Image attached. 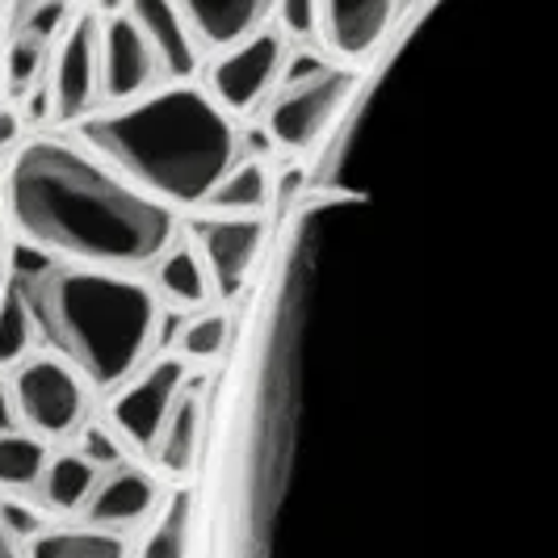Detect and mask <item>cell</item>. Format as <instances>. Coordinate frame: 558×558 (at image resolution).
Here are the masks:
<instances>
[{"label":"cell","mask_w":558,"mask_h":558,"mask_svg":"<svg viewBox=\"0 0 558 558\" xmlns=\"http://www.w3.org/2000/svg\"><path fill=\"white\" fill-rule=\"evenodd\" d=\"M4 210L22 244L63 265L135 274L177 240L172 206L135 190L76 143H22L4 172Z\"/></svg>","instance_id":"6da1fadb"},{"label":"cell","mask_w":558,"mask_h":558,"mask_svg":"<svg viewBox=\"0 0 558 558\" xmlns=\"http://www.w3.org/2000/svg\"><path fill=\"white\" fill-rule=\"evenodd\" d=\"M81 140L135 190L165 206H206L235 168L231 113L202 88L172 84L126 101L122 110L93 113Z\"/></svg>","instance_id":"7a4b0ae2"},{"label":"cell","mask_w":558,"mask_h":558,"mask_svg":"<svg viewBox=\"0 0 558 558\" xmlns=\"http://www.w3.org/2000/svg\"><path fill=\"white\" fill-rule=\"evenodd\" d=\"M38 336L93 391L126 387L160 340V294L131 274L56 265L29 286Z\"/></svg>","instance_id":"3957f363"},{"label":"cell","mask_w":558,"mask_h":558,"mask_svg":"<svg viewBox=\"0 0 558 558\" xmlns=\"http://www.w3.org/2000/svg\"><path fill=\"white\" fill-rule=\"evenodd\" d=\"M357 81H362V72L332 68L319 59H299L294 68H286L278 93L269 97V113H265L269 143L290 156L319 151L340 122L344 106L353 101Z\"/></svg>","instance_id":"277c9868"},{"label":"cell","mask_w":558,"mask_h":558,"mask_svg":"<svg viewBox=\"0 0 558 558\" xmlns=\"http://www.w3.org/2000/svg\"><path fill=\"white\" fill-rule=\"evenodd\" d=\"M17 420L43 441H72L88 424V383L59 357H34L13 374Z\"/></svg>","instance_id":"5b68a950"},{"label":"cell","mask_w":558,"mask_h":558,"mask_svg":"<svg viewBox=\"0 0 558 558\" xmlns=\"http://www.w3.org/2000/svg\"><path fill=\"white\" fill-rule=\"evenodd\" d=\"M286 59H290L286 34L274 26L256 29L252 38L227 47L223 56L210 63V72H206L210 97L227 113H252L278 93L281 76H286Z\"/></svg>","instance_id":"8992f818"},{"label":"cell","mask_w":558,"mask_h":558,"mask_svg":"<svg viewBox=\"0 0 558 558\" xmlns=\"http://www.w3.org/2000/svg\"><path fill=\"white\" fill-rule=\"evenodd\" d=\"M190 387V369H185V357H160L147 369H140L126 387H118L110 399V428L140 453H151L165 420L172 416L177 399Z\"/></svg>","instance_id":"52a82bcc"},{"label":"cell","mask_w":558,"mask_h":558,"mask_svg":"<svg viewBox=\"0 0 558 558\" xmlns=\"http://www.w3.org/2000/svg\"><path fill=\"white\" fill-rule=\"evenodd\" d=\"M47 93L59 122H76L101 101V22L93 13H81L59 38Z\"/></svg>","instance_id":"ba28073f"},{"label":"cell","mask_w":558,"mask_h":558,"mask_svg":"<svg viewBox=\"0 0 558 558\" xmlns=\"http://www.w3.org/2000/svg\"><path fill=\"white\" fill-rule=\"evenodd\" d=\"M408 0H319V38L344 63H369L403 17Z\"/></svg>","instance_id":"9c48e42d"},{"label":"cell","mask_w":558,"mask_h":558,"mask_svg":"<svg viewBox=\"0 0 558 558\" xmlns=\"http://www.w3.org/2000/svg\"><path fill=\"white\" fill-rule=\"evenodd\" d=\"M194 244L215 278V290L223 299H235L248 278L260 269V252L269 244V231L260 219H231V215H215L194 227Z\"/></svg>","instance_id":"30bf717a"},{"label":"cell","mask_w":558,"mask_h":558,"mask_svg":"<svg viewBox=\"0 0 558 558\" xmlns=\"http://www.w3.org/2000/svg\"><path fill=\"white\" fill-rule=\"evenodd\" d=\"M165 81L160 59L131 13H118L101 26V97L106 101H140Z\"/></svg>","instance_id":"8fae6325"},{"label":"cell","mask_w":558,"mask_h":558,"mask_svg":"<svg viewBox=\"0 0 558 558\" xmlns=\"http://www.w3.org/2000/svg\"><path fill=\"white\" fill-rule=\"evenodd\" d=\"M165 500L168 496L165 487H160V478L151 475V471H143V466H126L122 462L118 471L101 475L93 500L84 504V525L110 533L140 530V525L156 521V512L165 508Z\"/></svg>","instance_id":"7c38bea8"},{"label":"cell","mask_w":558,"mask_h":558,"mask_svg":"<svg viewBox=\"0 0 558 558\" xmlns=\"http://www.w3.org/2000/svg\"><path fill=\"white\" fill-rule=\"evenodd\" d=\"M210 403L202 395V383H190L185 395L177 399L172 416L165 420L156 446H151V462L172 478H190L197 471V458L206 446V433H210Z\"/></svg>","instance_id":"4fadbf2b"},{"label":"cell","mask_w":558,"mask_h":558,"mask_svg":"<svg viewBox=\"0 0 558 558\" xmlns=\"http://www.w3.org/2000/svg\"><path fill=\"white\" fill-rule=\"evenodd\" d=\"M181 17L190 22L194 38L210 51H227L235 43L265 29L278 0H172Z\"/></svg>","instance_id":"5bb4252c"},{"label":"cell","mask_w":558,"mask_h":558,"mask_svg":"<svg viewBox=\"0 0 558 558\" xmlns=\"http://www.w3.org/2000/svg\"><path fill=\"white\" fill-rule=\"evenodd\" d=\"M140 29L147 34V43H151V51L160 59V72H165V81H177L185 84L190 76L197 72V38L190 22L181 17V9L172 4V0H131V9H126Z\"/></svg>","instance_id":"9a60e30c"},{"label":"cell","mask_w":558,"mask_h":558,"mask_svg":"<svg viewBox=\"0 0 558 558\" xmlns=\"http://www.w3.org/2000/svg\"><path fill=\"white\" fill-rule=\"evenodd\" d=\"M151 290L160 294V303L177 311H197L210 294H215V278L202 260L197 244H172V248L156 260V281Z\"/></svg>","instance_id":"2e32d148"},{"label":"cell","mask_w":558,"mask_h":558,"mask_svg":"<svg viewBox=\"0 0 558 558\" xmlns=\"http://www.w3.org/2000/svg\"><path fill=\"white\" fill-rule=\"evenodd\" d=\"M101 475H106V471H101L97 462H88L81 449H76V453H59V458H51V466H47V475H43V487H38L43 508L56 512V517L84 512V504L93 500Z\"/></svg>","instance_id":"e0dca14e"},{"label":"cell","mask_w":558,"mask_h":558,"mask_svg":"<svg viewBox=\"0 0 558 558\" xmlns=\"http://www.w3.org/2000/svg\"><path fill=\"white\" fill-rule=\"evenodd\" d=\"M274 177L260 160H244L219 181V190L210 194V210L215 215H231V219H260V210L274 206Z\"/></svg>","instance_id":"ac0fdd59"},{"label":"cell","mask_w":558,"mask_h":558,"mask_svg":"<svg viewBox=\"0 0 558 558\" xmlns=\"http://www.w3.org/2000/svg\"><path fill=\"white\" fill-rule=\"evenodd\" d=\"M194 517L197 500L194 492H172L156 521L143 533L140 558H190L194 555Z\"/></svg>","instance_id":"d6986e66"},{"label":"cell","mask_w":558,"mask_h":558,"mask_svg":"<svg viewBox=\"0 0 558 558\" xmlns=\"http://www.w3.org/2000/svg\"><path fill=\"white\" fill-rule=\"evenodd\" d=\"M51 466V453L43 446V437L34 433H0V496L17 492L29 496L43 487V475Z\"/></svg>","instance_id":"ffe728a7"},{"label":"cell","mask_w":558,"mask_h":558,"mask_svg":"<svg viewBox=\"0 0 558 558\" xmlns=\"http://www.w3.org/2000/svg\"><path fill=\"white\" fill-rule=\"evenodd\" d=\"M38 340V319L29 303V286L17 278H4L0 286V369L17 365Z\"/></svg>","instance_id":"44dd1931"},{"label":"cell","mask_w":558,"mask_h":558,"mask_svg":"<svg viewBox=\"0 0 558 558\" xmlns=\"http://www.w3.org/2000/svg\"><path fill=\"white\" fill-rule=\"evenodd\" d=\"M29 558H126V542L110 530H47L29 542Z\"/></svg>","instance_id":"7402d4cb"},{"label":"cell","mask_w":558,"mask_h":558,"mask_svg":"<svg viewBox=\"0 0 558 558\" xmlns=\"http://www.w3.org/2000/svg\"><path fill=\"white\" fill-rule=\"evenodd\" d=\"M227 344H231V319H227L223 311H202V315H194L181 328V340H177V349H181L185 362H215V357L227 353Z\"/></svg>","instance_id":"603a6c76"},{"label":"cell","mask_w":558,"mask_h":558,"mask_svg":"<svg viewBox=\"0 0 558 558\" xmlns=\"http://www.w3.org/2000/svg\"><path fill=\"white\" fill-rule=\"evenodd\" d=\"M47 38H34V34H13V43H9V68H4V76H9V88L13 93H26L38 84L43 76V68H47Z\"/></svg>","instance_id":"cb8c5ba5"},{"label":"cell","mask_w":558,"mask_h":558,"mask_svg":"<svg viewBox=\"0 0 558 558\" xmlns=\"http://www.w3.org/2000/svg\"><path fill=\"white\" fill-rule=\"evenodd\" d=\"M126 441L113 433L110 424H84V433H81V453L88 458V462H97L101 471H118L122 462H126Z\"/></svg>","instance_id":"d4e9b609"},{"label":"cell","mask_w":558,"mask_h":558,"mask_svg":"<svg viewBox=\"0 0 558 558\" xmlns=\"http://www.w3.org/2000/svg\"><path fill=\"white\" fill-rule=\"evenodd\" d=\"M0 521H4V530L9 537L17 542V546H29L34 537H43V512L38 508H29L26 500H13V496H0Z\"/></svg>","instance_id":"484cf974"},{"label":"cell","mask_w":558,"mask_h":558,"mask_svg":"<svg viewBox=\"0 0 558 558\" xmlns=\"http://www.w3.org/2000/svg\"><path fill=\"white\" fill-rule=\"evenodd\" d=\"M278 13L286 38H311L319 29V0H278Z\"/></svg>","instance_id":"4316f807"},{"label":"cell","mask_w":558,"mask_h":558,"mask_svg":"<svg viewBox=\"0 0 558 558\" xmlns=\"http://www.w3.org/2000/svg\"><path fill=\"white\" fill-rule=\"evenodd\" d=\"M17 428V403H13V387L0 383V433H13Z\"/></svg>","instance_id":"83f0119b"},{"label":"cell","mask_w":558,"mask_h":558,"mask_svg":"<svg viewBox=\"0 0 558 558\" xmlns=\"http://www.w3.org/2000/svg\"><path fill=\"white\" fill-rule=\"evenodd\" d=\"M17 131H22V122H17V113L4 110L0 106V151L9 147V143H17Z\"/></svg>","instance_id":"f1b7e54d"},{"label":"cell","mask_w":558,"mask_h":558,"mask_svg":"<svg viewBox=\"0 0 558 558\" xmlns=\"http://www.w3.org/2000/svg\"><path fill=\"white\" fill-rule=\"evenodd\" d=\"M0 558H22V546L9 537V530H4V521H0Z\"/></svg>","instance_id":"f546056e"},{"label":"cell","mask_w":558,"mask_h":558,"mask_svg":"<svg viewBox=\"0 0 558 558\" xmlns=\"http://www.w3.org/2000/svg\"><path fill=\"white\" fill-rule=\"evenodd\" d=\"M0 286H4V278H0Z\"/></svg>","instance_id":"4dcf8cb0"}]
</instances>
